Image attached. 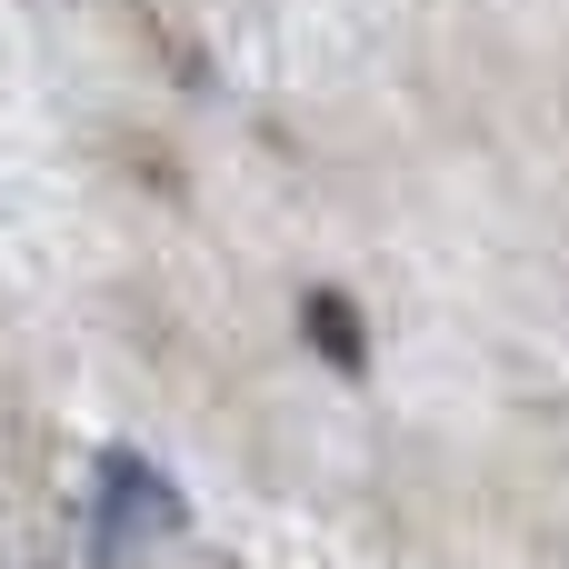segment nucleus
I'll list each match as a JSON object with an SVG mask.
<instances>
[{"mask_svg": "<svg viewBox=\"0 0 569 569\" xmlns=\"http://www.w3.org/2000/svg\"><path fill=\"white\" fill-rule=\"evenodd\" d=\"M170 530H180V490L140 450H110L100 460V560H120L130 540H170Z\"/></svg>", "mask_w": 569, "mask_h": 569, "instance_id": "obj_1", "label": "nucleus"}, {"mask_svg": "<svg viewBox=\"0 0 569 569\" xmlns=\"http://www.w3.org/2000/svg\"><path fill=\"white\" fill-rule=\"evenodd\" d=\"M300 340L320 350V370H340V380H370V320H360V300H350V290L310 280V290H300Z\"/></svg>", "mask_w": 569, "mask_h": 569, "instance_id": "obj_2", "label": "nucleus"}]
</instances>
